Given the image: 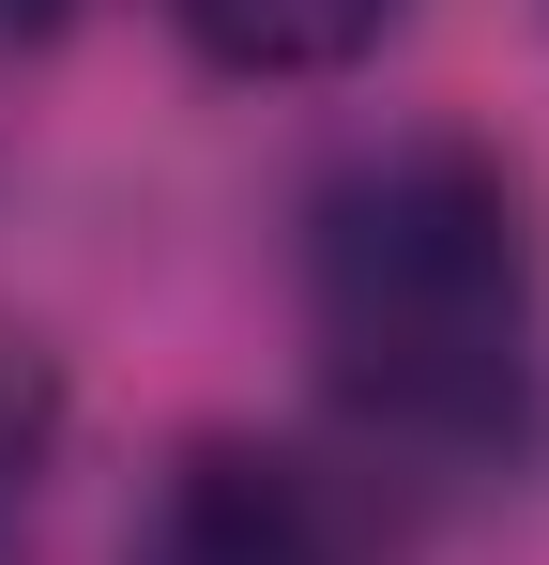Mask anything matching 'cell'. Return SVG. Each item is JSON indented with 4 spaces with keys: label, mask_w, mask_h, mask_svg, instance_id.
<instances>
[{
    "label": "cell",
    "mask_w": 549,
    "mask_h": 565,
    "mask_svg": "<svg viewBox=\"0 0 549 565\" xmlns=\"http://www.w3.org/2000/svg\"><path fill=\"white\" fill-rule=\"evenodd\" d=\"M214 77H352L412 0H169Z\"/></svg>",
    "instance_id": "cell-3"
},
{
    "label": "cell",
    "mask_w": 549,
    "mask_h": 565,
    "mask_svg": "<svg viewBox=\"0 0 549 565\" xmlns=\"http://www.w3.org/2000/svg\"><path fill=\"white\" fill-rule=\"evenodd\" d=\"M305 352L366 459L504 473L549 382V260L535 199L488 138H381L305 199Z\"/></svg>",
    "instance_id": "cell-1"
},
{
    "label": "cell",
    "mask_w": 549,
    "mask_h": 565,
    "mask_svg": "<svg viewBox=\"0 0 549 565\" xmlns=\"http://www.w3.org/2000/svg\"><path fill=\"white\" fill-rule=\"evenodd\" d=\"M62 15H77V0H0V31H62Z\"/></svg>",
    "instance_id": "cell-4"
},
{
    "label": "cell",
    "mask_w": 549,
    "mask_h": 565,
    "mask_svg": "<svg viewBox=\"0 0 549 565\" xmlns=\"http://www.w3.org/2000/svg\"><path fill=\"white\" fill-rule=\"evenodd\" d=\"M122 565H366V535H352V504L290 459V444L214 428V444H183V459L153 473Z\"/></svg>",
    "instance_id": "cell-2"
}]
</instances>
